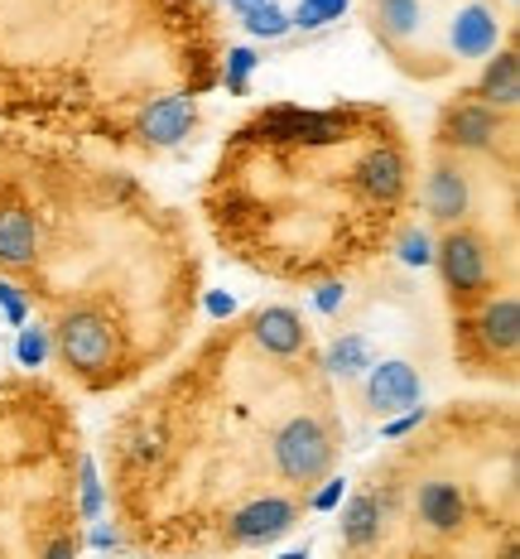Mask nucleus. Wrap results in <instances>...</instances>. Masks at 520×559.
Masks as SVG:
<instances>
[{"label": "nucleus", "mask_w": 520, "mask_h": 559, "mask_svg": "<svg viewBox=\"0 0 520 559\" xmlns=\"http://www.w3.org/2000/svg\"><path fill=\"white\" fill-rule=\"evenodd\" d=\"M424 213L448 227H462L472 217V179L458 159H434L430 179H424Z\"/></svg>", "instance_id": "6e6552de"}, {"label": "nucleus", "mask_w": 520, "mask_h": 559, "mask_svg": "<svg viewBox=\"0 0 520 559\" xmlns=\"http://www.w3.org/2000/svg\"><path fill=\"white\" fill-rule=\"evenodd\" d=\"M39 247H44V231L34 223L29 207H20V203L0 207V265H10V271L34 265L39 261Z\"/></svg>", "instance_id": "f8f14e48"}, {"label": "nucleus", "mask_w": 520, "mask_h": 559, "mask_svg": "<svg viewBox=\"0 0 520 559\" xmlns=\"http://www.w3.org/2000/svg\"><path fill=\"white\" fill-rule=\"evenodd\" d=\"M501 135H506L501 111L482 107V102H472V97L448 102L444 116H438V145H444V150H458V155H472V150H492Z\"/></svg>", "instance_id": "0eeeda50"}, {"label": "nucleus", "mask_w": 520, "mask_h": 559, "mask_svg": "<svg viewBox=\"0 0 520 559\" xmlns=\"http://www.w3.org/2000/svg\"><path fill=\"white\" fill-rule=\"evenodd\" d=\"M462 353H468L472 371L482 367H511L516 362V347H520V305L516 295H492L482 299V309L462 323Z\"/></svg>", "instance_id": "20e7f679"}, {"label": "nucleus", "mask_w": 520, "mask_h": 559, "mask_svg": "<svg viewBox=\"0 0 520 559\" xmlns=\"http://www.w3.org/2000/svg\"><path fill=\"white\" fill-rule=\"evenodd\" d=\"M280 559H304V555H299V550H294V555H280Z\"/></svg>", "instance_id": "c85d7f7f"}, {"label": "nucleus", "mask_w": 520, "mask_h": 559, "mask_svg": "<svg viewBox=\"0 0 520 559\" xmlns=\"http://www.w3.org/2000/svg\"><path fill=\"white\" fill-rule=\"evenodd\" d=\"M496 39H501V20H496V5L477 0V5H462L454 20H448V49L462 63V58H487L496 53Z\"/></svg>", "instance_id": "9d476101"}, {"label": "nucleus", "mask_w": 520, "mask_h": 559, "mask_svg": "<svg viewBox=\"0 0 520 559\" xmlns=\"http://www.w3.org/2000/svg\"><path fill=\"white\" fill-rule=\"evenodd\" d=\"M0 305H5L10 323H20V319H25V299H20V295H15V285H5V280H0Z\"/></svg>", "instance_id": "b1692460"}, {"label": "nucleus", "mask_w": 520, "mask_h": 559, "mask_svg": "<svg viewBox=\"0 0 520 559\" xmlns=\"http://www.w3.org/2000/svg\"><path fill=\"white\" fill-rule=\"evenodd\" d=\"M380 516H386V507H380V497L362 492L352 497V507L342 511V540L352 545V550H362V545H372L380 535Z\"/></svg>", "instance_id": "f3484780"}, {"label": "nucleus", "mask_w": 520, "mask_h": 559, "mask_svg": "<svg viewBox=\"0 0 520 559\" xmlns=\"http://www.w3.org/2000/svg\"><path fill=\"white\" fill-rule=\"evenodd\" d=\"M472 102H482V107H492V111H516V102H520V58L516 49H501L487 63V73H482V83L468 92Z\"/></svg>", "instance_id": "2eb2a0df"}, {"label": "nucleus", "mask_w": 520, "mask_h": 559, "mask_svg": "<svg viewBox=\"0 0 520 559\" xmlns=\"http://www.w3.org/2000/svg\"><path fill=\"white\" fill-rule=\"evenodd\" d=\"M352 183L372 207H400L404 189H410V159H404V150L396 140H372L356 155Z\"/></svg>", "instance_id": "423d86ee"}, {"label": "nucleus", "mask_w": 520, "mask_h": 559, "mask_svg": "<svg viewBox=\"0 0 520 559\" xmlns=\"http://www.w3.org/2000/svg\"><path fill=\"white\" fill-rule=\"evenodd\" d=\"M342 10H347V0H299V10H294L289 25L318 29V25H328V20H342Z\"/></svg>", "instance_id": "6ab92c4d"}, {"label": "nucleus", "mask_w": 520, "mask_h": 559, "mask_svg": "<svg viewBox=\"0 0 520 559\" xmlns=\"http://www.w3.org/2000/svg\"><path fill=\"white\" fill-rule=\"evenodd\" d=\"M193 121H198L193 97H165L141 116V131H145L149 145H179V140L193 131Z\"/></svg>", "instance_id": "dca6fc26"}, {"label": "nucleus", "mask_w": 520, "mask_h": 559, "mask_svg": "<svg viewBox=\"0 0 520 559\" xmlns=\"http://www.w3.org/2000/svg\"><path fill=\"white\" fill-rule=\"evenodd\" d=\"M251 337H256L265 353H275V357H294V353H304L309 329H304V319H299L294 309L270 305V309H261L256 319H251Z\"/></svg>", "instance_id": "4468645a"}, {"label": "nucleus", "mask_w": 520, "mask_h": 559, "mask_svg": "<svg viewBox=\"0 0 520 559\" xmlns=\"http://www.w3.org/2000/svg\"><path fill=\"white\" fill-rule=\"evenodd\" d=\"M251 68H256V53H251V49L231 53V78H227L231 92H246V73H251Z\"/></svg>", "instance_id": "412c9836"}, {"label": "nucleus", "mask_w": 520, "mask_h": 559, "mask_svg": "<svg viewBox=\"0 0 520 559\" xmlns=\"http://www.w3.org/2000/svg\"><path fill=\"white\" fill-rule=\"evenodd\" d=\"M246 29L251 34H265V39H280V34L289 29V15H285L280 5H270V0H265V5L246 10Z\"/></svg>", "instance_id": "aec40b11"}, {"label": "nucleus", "mask_w": 520, "mask_h": 559, "mask_svg": "<svg viewBox=\"0 0 520 559\" xmlns=\"http://www.w3.org/2000/svg\"><path fill=\"white\" fill-rule=\"evenodd\" d=\"M420 391H424V381L410 362H380V367H372V377H366V405H372L376 415L414 411Z\"/></svg>", "instance_id": "9b49d317"}, {"label": "nucleus", "mask_w": 520, "mask_h": 559, "mask_svg": "<svg viewBox=\"0 0 520 559\" xmlns=\"http://www.w3.org/2000/svg\"><path fill=\"white\" fill-rule=\"evenodd\" d=\"M73 555H77V545H73V540H53L44 559H73Z\"/></svg>", "instance_id": "a878e982"}, {"label": "nucleus", "mask_w": 520, "mask_h": 559, "mask_svg": "<svg viewBox=\"0 0 520 559\" xmlns=\"http://www.w3.org/2000/svg\"><path fill=\"white\" fill-rule=\"evenodd\" d=\"M338 497H342V483H332V487H323V492L314 497V507L328 511V507H338Z\"/></svg>", "instance_id": "393cba45"}, {"label": "nucleus", "mask_w": 520, "mask_h": 559, "mask_svg": "<svg viewBox=\"0 0 520 559\" xmlns=\"http://www.w3.org/2000/svg\"><path fill=\"white\" fill-rule=\"evenodd\" d=\"M256 5H265V0H231V10H237V15H246V10H256Z\"/></svg>", "instance_id": "cd10ccee"}, {"label": "nucleus", "mask_w": 520, "mask_h": 559, "mask_svg": "<svg viewBox=\"0 0 520 559\" xmlns=\"http://www.w3.org/2000/svg\"><path fill=\"white\" fill-rule=\"evenodd\" d=\"M414 511H420V521L430 531H458L462 521H468V497H462V487L448 483V477H430V483H420V492H414Z\"/></svg>", "instance_id": "ddd939ff"}, {"label": "nucleus", "mask_w": 520, "mask_h": 559, "mask_svg": "<svg viewBox=\"0 0 520 559\" xmlns=\"http://www.w3.org/2000/svg\"><path fill=\"white\" fill-rule=\"evenodd\" d=\"M39 357H44V337L39 333H25V337H20V362L39 367Z\"/></svg>", "instance_id": "5701e85b"}, {"label": "nucleus", "mask_w": 520, "mask_h": 559, "mask_svg": "<svg viewBox=\"0 0 520 559\" xmlns=\"http://www.w3.org/2000/svg\"><path fill=\"white\" fill-rule=\"evenodd\" d=\"M53 347L68 371L87 381H107L111 367L121 362V333L101 309H68L53 329Z\"/></svg>", "instance_id": "f257e3e1"}, {"label": "nucleus", "mask_w": 520, "mask_h": 559, "mask_svg": "<svg viewBox=\"0 0 520 559\" xmlns=\"http://www.w3.org/2000/svg\"><path fill=\"white\" fill-rule=\"evenodd\" d=\"M366 29L376 34V44L396 58V68H404L410 78H444L448 63L438 58H420L414 39L424 34V0H366Z\"/></svg>", "instance_id": "f03ea898"}, {"label": "nucleus", "mask_w": 520, "mask_h": 559, "mask_svg": "<svg viewBox=\"0 0 520 559\" xmlns=\"http://www.w3.org/2000/svg\"><path fill=\"white\" fill-rule=\"evenodd\" d=\"M294 516H299V507L285 502V497H256V502H246L241 511H231L227 535L237 545H265V540H280L294 526Z\"/></svg>", "instance_id": "1a4fd4ad"}, {"label": "nucleus", "mask_w": 520, "mask_h": 559, "mask_svg": "<svg viewBox=\"0 0 520 559\" xmlns=\"http://www.w3.org/2000/svg\"><path fill=\"white\" fill-rule=\"evenodd\" d=\"M438 275H444L454 305H477L492 289V247L482 231L472 227H454L444 241H438Z\"/></svg>", "instance_id": "39448f33"}, {"label": "nucleus", "mask_w": 520, "mask_h": 559, "mask_svg": "<svg viewBox=\"0 0 520 559\" xmlns=\"http://www.w3.org/2000/svg\"><path fill=\"white\" fill-rule=\"evenodd\" d=\"M338 299H342V289H338V285H323V295H318V309H328V313H332V309H338Z\"/></svg>", "instance_id": "bb28decb"}, {"label": "nucleus", "mask_w": 520, "mask_h": 559, "mask_svg": "<svg viewBox=\"0 0 520 559\" xmlns=\"http://www.w3.org/2000/svg\"><path fill=\"white\" fill-rule=\"evenodd\" d=\"M376 357H372V343H366L362 333H347L332 343L328 353V371H338V377H362V371H372Z\"/></svg>", "instance_id": "a211bd4d"}, {"label": "nucleus", "mask_w": 520, "mask_h": 559, "mask_svg": "<svg viewBox=\"0 0 520 559\" xmlns=\"http://www.w3.org/2000/svg\"><path fill=\"white\" fill-rule=\"evenodd\" d=\"M332 453H338V444H332V429L323 425V419H314V415L285 419V425L275 429V439H270L275 468H280L285 483H299V487L323 483L328 468H332Z\"/></svg>", "instance_id": "7ed1b4c3"}, {"label": "nucleus", "mask_w": 520, "mask_h": 559, "mask_svg": "<svg viewBox=\"0 0 520 559\" xmlns=\"http://www.w3.org/2000/svg\"><path fill=\"white\" fill-rule=\"evenodd\" d=\"M400 255H404V261H430V237H424V231H404V241H400Z\"/></svg>", "instance_id": "4be33fe9"}]
</instances>
